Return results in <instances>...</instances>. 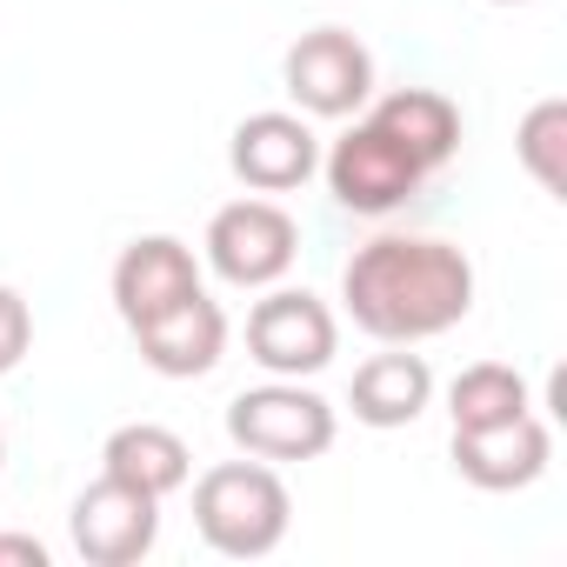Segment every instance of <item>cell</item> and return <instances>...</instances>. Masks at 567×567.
Returning <instances> with one entry per match:
<instances>
[{
	"label": "cell",
	"mask_w": 567,
	"mask_h": 567,
	"mask_svg": "<svg viewBox=\"0 0 567 567\" xmlns=\"http://www.w3.org/2000/svg\"><path fill=\"white\" fill-rule=\"evenodd\" d=\"M227 167L234 181H247L254 194H288V187H308L315 167H321V141L308 127V114H247L227 141Z\"/></svg>",
	"instance_id": "obj_10"
},
{
	"label": "cell",
	"mask_w": 567,
	"mask_h": 567,
	"mask_svg": "<svg viewBox=\"0 0 567 567\" xmlns=\"http://www.w3.org/2000/svg\"><path fill=\"white\" fill-rule=\"evenodd\" d=\"M501 8H514V0H501Z\"/></svg>",
	"instance_id": "obj_21"
},
{
	"label": "cell",
	"mask_w": 567,
	"mask_h": 567,
	"mask_svg": "<svg viewBox=\"0 0 567 567\" xmlns=\"http://www.w3.org/2000/svg\"><path fill=\"white\" fill-rule=\"evenodd\" d=\"M434 401V368L408 348H388V354H368L348 381V408L361 427H414Z\"/></svg>",
	"instance_id": "obj_13"
},
{
	"label": "cell",
	"mask_w": 567,
	"mask_h": 567,
	"mask_svg": "<svg viewBox=\"0 0 567 567\" xmlns=\"http://www.w3.org/2000/svg\"><path fill=\"white\" fill-rule=\"evenodd\" d=\"M334 434H341L334 408L315 388H301V381H267V388H247V394L227 401V441L240 454L267 461V467L321 461L334 447Z\"/></svg>",
	"instance_id": "obj_3"
},
{
	"label": "cell",
	"mask_w": 567,
	"mask_h": 567,
	"mask_svg": "<svg viewBox=\"0 0 567 567\" xmlns=\"http://www.w3.org/2000/svg\"><path fill=\"white\" fill-rule=\"evenodd\" d=\"M0 461H8V427H0Z\"/></svg>",
	"instance_id": "obj_20"
},
{
	"label": "cell",
	"mask_w": 567,
	"mask_h": 567,
	"mask_svg": "<svg viewBox=\"0 0 567 567\" xmlns=\"http://www.w3.org/2000/svg\"><path fill=\"white\" fill-rule=\"evenodd\" d=\"M134 348H141V361H147L154 374H167V381L214 374L220 354H227V315H220V301H207V288H194L187 301L147 315V321L134 328Z\"/></svg>",
	"instance_id": "obj_11"
},
{
	"label": "cell",
	"mask_w": 567,
	"mask_h": 567,
	"mask_svg": "<svg viewBox=\"0 0 567 567\" xmlns=\"http://www.w3.org/2000/svg\"><path fill=\"white\" fill-rule=\"evenodd\" d=\"M547 461H554V434L534 408L514 421H494V427H454V474L481 494L534 487L547 474Z\"/></svg>",
	"instance_id": "obj_9"
},
{
	"label": "cell",
	"mask_w": 567,
	"mask_h": 567,
	"mask_svg": "<svg viewBox=\"0 0 567 567\" xmlns=\"http://www.w3.org/2000/svg\"><path fill=\"white\" fill-rule=\"evenodd\" d=\"M194 288H200V260H194V247L174 240V234H141V240H127L121 260H114V308H121L127 328H141L147 315L187 301Z\"/></svg>",
	"instance_id": "obj_12"
},
{
	"label": "cell",
	"mask_w": 567,
	"mask_h": 567,
	"mask_svg": "<svg viewBox=\"0 0 567 567\" xmlns=\"http://www.w3.org/2000/svg\"><path fill=\"white\" fill-rule=\"evenodd\" d=\"M288 101L315 121H354L374 101V54L348 34V28H315L288 48L280 61Z\"/></svg>",
	"instance_id": "obj_7"
},
{
	"label": "cell",
	"mask_w": 567,
	"mask_h": 567,
	"mask_svg": "<svg viewBox=\"0 0 567 567\" xmlns=\"http://www.w3.org/2000/svg\"><path fill=\"white\" fill-rule=\"evenodd\" d=\"M321 174H328V194H334L348 214H394V207H408V200L421 194V181H427V167H421L388 127H374L368 114L328 147Z\"/></svg>",
	"instance_id": "obj_6"
},
{
	"label": "cell",
	"mask_w": 567,
	"mask_h": 567,
	"mask_svg": "<svg viewBox=\"0 0 567 567\" xmlns=\"http://www.w3.org/2000/svg\"><path fill=\"white\" fill-rule=\"evenodd\" d=\"M341 301L361 334L381 348H414L467 321L474 308V260L434 234H374L341 267Z\"/></svg>",
	"instance_id": "obj_1"
},
{
	"label": "cell",
	"mask_w": 567,
	"mask_h": 567,
	"mask_svg": "<svg viewBox=\"0 0 567 567\" xmlns=\"http://www.w3.org/2000/svg\"><path fill=\"white\" fill-rule=\"evenodd\" d=\"M0 560H21V567H48V547L34 534H0Z\"/></svg>",
	"instance_id": "obj_19"
},
{
	"label": "cell",
	"mask_w": 567,
	"mask_h": 567,
	"mask_svg": "<svg viewBox=\"0 0 567 567\" xmlns=\"http://www.w3.org/2000/svg\"><path fill=\"white\" fill-rule=\"evenodd\" d=\"M68 527H74V554L87 567H134L161 540V501L141 494V487H127V481H114V474H101L74 501Z\"/></svg>",
	"instance_id": "obj_8"
},
{
	"label": "cell",
	"mask_w": 567,
	"mask_h": 567,
	"mask_svg": "<svg viewBox=\"0 0 567 567\" xmlns=\"http://www.w3.org/2000/svg\"><path fill=\"white\" fill-rule=\"evenodd\" d=\"M200 247H207V267L227 280V288H274V280L295 267V254H301V227H295V214L280 200L247 194V200H227L207 220Z\"/></svg>",
	"instance_id": "obj_5"
},
{
	"label": "cell",
	"mask_w": 567,
	"mask_h": 567,
	"mask_svg": "<svg viewBox=\"0 0 567 567\" xmlns=\"http://www.w3.org/2000/svg\"><path fill=\"white\" fill-rule=\"evenodd\" d=\"M101 474H114V481H127V487H141V494H154V501H167V494H181V487L194 481V454H187V441H181L174 427H161V421H127V427L107 434Z\"/></svg>",
	"instance_id": "obj_14"
},
{
	"label": "cell",
	"mask_w": 567,
	"mask_h": 567,
	"mask_svg": "<svg viewBox=\"0 0 567 567\" xmlns=\"http://www.w3.org/2000/svg\"><path fill=\"white\" fill-rule=\"evenodd\" d=\"M514 154H520V167L534 174L540 194H554V200L567 194V101L560 94H547V101L527 107V121L514 134Z\"/></svg>",
	"instance_id": "obj_17"
},
{
	"label": "cell",
	"mask_w": 567,
	"mask_h": 567,
	"mask_svg": "<svg viewBox=\"0 0 567 567\" xmlns=\"http://www.w3.org/2000/svg\"><path fill=\"white\" fill-rule=\"evenodd\" d=\"M28 348H34V308L21 288L0 280V374H14L28 361Z\"/></svg>",
	"instance_id": "obj_18"
},
{
	"label": "cell",
	"mask_w": 567,
	"mask_h": 567,
	"mask_svg": "<svg viewBox=\"0 0 567 567\" xmlns=\"http://www.w3.org/2000/svg\"><path fill=\"white\" fill-rule=\"evenodd\" d=\"M527 408H534V394H527V381H520L507 361H474V368H461L454 388H447L454 427H494V421H514V414H527Z\"/></svg>",
	"instance_id": "obj_16"
},
{
	"label": "cell",
	"mask_w": 567,
	"mask_h": 567,
	"mask_svg": "<svg viewBox=\"0 0 567 567\" xmlns=\"http://www.w3.org/2000/svg\"><path fill=\"white\" fill-rule=\"evenodd\" d=\"M288 520H295V494L267 461H220L194 481V527L214 554L227 560H260L288 540Z\"/></svg>",
	"instance_id": "obj_2"
},
{
	"label": "cell",
	"mask_w": 567,
	"mask_h": 567,
	"mask_svg": "<svg viewBox=\"0 0 567 567\" xmlns=\"http://www.w3.org/2000/svg\"><path fill=\"white\" fill-rule=\"evenodd\" d=\"M334 348H341V321L308 288H267L254 301V315H247V354L274 381H308V374H321L334 361Z\"/></svg>",
	"instance_id": "obj_4"
},
{
	"label": "cell",
	"mask_w": 567,
	"mask_h": 567,
	"mask_svg": "<svg viewBox=\"0 0 567 567\" xmlns=\"http://www.w3.org/2000/svg\"><path fill=\"white\" fill-rule=\"evenodd\" d=\"M374 127H388L427 174H441L454 154H461V107L441 94V87H394L368 107Z\"/></svg>",
	"instance_id": "obj_15"
}]
</instances>
